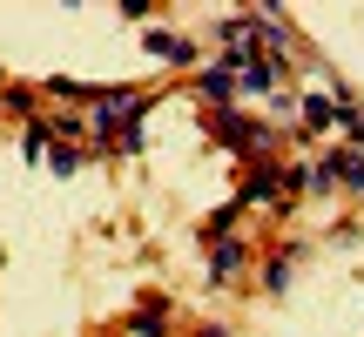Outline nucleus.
I'll return each mask as SVG.
<instances>
[{
	"instance_id": "obj_5",
	"label": "nucleus",
	"mask_w": 364,
	"mask_h": 337,
	"mask_svg": "<svg viewBox=\"0 0 364 337\" xmlns=\"http://www.w3.org/2000/svg\"><path fill=\"white\" fill-rule=\"evenodd\" d=\"M162 331H169V304L149 297V311H135V317H129V337H162Z\"/></svg>"
},
{
	"instance_id": "obj_9",
	"label": "nucleus",
	"mask_w": 364,
	"mask_h": 337,
	"mask_svg": "<svg viewBox=\"0 0 364 337\" xmlns=\"http://www.w3.org/2000/svg\"><path fill=\"white\" fill-rule=\"evenodd\" d=\"M331 115H338V108H331L324 95H304V129H324Z\"/></svg>"
},
{
	"instance_id": "obj_10",
	"label": "nucleus",
	"mask_w": 364,
	"mask_h": 337,
	"mask_svg": "<svg viewBox=\"0 0 364 337\" xmlns=\"http://www.w3.org/2000/svg\"><path fill=\"white\" fill-rule=\"evenodd\" d=\"M331 176H344V182L364 196V162H358V156H338V162H331Z\"/></svg>"
},
{
	"instance_id": "obj_6",
	"label": "nucleus",
	"mask_w": 364,
	"mask_h": 337,
	"mask_svg": "<svg viewBox=\"0 0 364 337\" xmlns=\"http://www.w3.org/2000/svg\"><path fill=\"white\" fill-rule=\"evenodd\" d=\"M142 41H149V54H162V61H196V41H176V34H162V27L142 34Z\"/></svg>"
},
{
	"instance_id": "obj_3",
	"label": "nucleus",
	"mask_w": 364,
	"mask_h": 337,
	"mask_svg": "<svg viewBox=\"0 0 364 337\" xmlns=\"http://www.w3.org/2000/svg\"><path fill=\"white\" fill-rule=\"evenodd\" d=\"M230 75H236V95H270L277 88V61H263V54L243 61V68H230Z\"/></svg>"
},
{
	"instance_id": "obj_7",
	"label": "nucleus",
	"mask_w": 364,
	"mask_h": 337,
	"mask_svg": "<svg viewBox=\"0 0 364 337\" xmlns=\"http://www.w3.org/2000/svg\"><path fill=\"white\" fill-rule=\"evenodd\" d=\"M236 263H243V243H216V257H209V284H223Z\"/></svg>"
},
{
	"instance_id": "obj_1",
	"label": "nucleus",
	"mask_w": 364,
	"mask_h": 337,
	"mask_svg": "<svg viewBox=\"0 0 364 337\" xmlns=\"http://www.w3.org/2000/svg\"><path fill=\"white\" fill-rule=\"evenodd\" d=\"M135 115H142V95H135V88H115V95H95L88 129H95V135H102V129H129Z\"/></svg>"
},
{
	"instance_id": "obj_8",
	"label": "nucleus",
	"mask_w": 364,
	"mask_h": 337,
	"mask_svg": "<svg viewBox=\"0 0 364 337\" xmlns=\"http://www.w3.org/2000/svg\"><path fill=\"white\" fill-rule=\"evenodd\" d=\"M21 142H27V162H41V156H48V142H54V129H48V122H27Z\"/></svg>"
},
{
	"instance_id": "obj_4",
	"label": "nucleus",
	"mask_w": 364,
	"mask_h": 337,
	"mask_svg": "<svg viewBox=\"0 0 364 337\" xmlns=\"http://www.w3.org/2000/svg\"><path fill=\"white\" fill-rule=\"evenodd\" d=\"M196 95H203V102H209V108H216V115H223V108L236 102V75H230V68H209V75L196 81Z\"/></svg>"
},
{
	"instance_id": "obj_2",
	"label": "nucleus",
	"mask_w": 364,
	"mask_h": 337,
	"mask_svg": "<svg viewBox=\"0 0 364 337\" xmlns=\"http://www.w3.org/2000/svg\"><path fill=\"white\" fill-rule=\"evenodd\" d=\"M216 135H230V149H257V156L270 149V129H257V122H243L236 108H223V115H216Z\"/></svg>"
},
{
	"instance_id": "obj_11",
	"label": "nucleus",
	"mask_w": 364,
	"mask_h": 337,
	"mask_svg": "<svg viewBox=\"0 0 364 337\" xmlns=\"http://www.w3.org/2000/svg\"><path fill=\"white\" fill-rule=\"evenodd\" d=\"M203 337H223V331H203Z\"/></svg>"
}]
</instances>
